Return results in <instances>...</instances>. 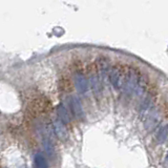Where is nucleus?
Instances as JSON below:
<instances>
[{"label": "nucleus", "instance_id": "11", "mask_svg": "<svg viewBox=\"0 0 168 168\" xmlns=\"http://www.w3.org/2000/svg\"><path fill=\"white\" fill-rule=\"evenodd\" d=\"M43 146H44L45 151L47 152V154L53 156L54 154V146H53V144H52V142H50V140H47V139L43 140Z\"/></svg>", "mask_w": 168, "mask_h": 168}, {"label": "nucleus", "instance_id": "3", "mask_svg": "<svg viewBox=\"0 0 168 168\" xmlns=\"http://www.w3.org/2000/svg\"><path fill=\"white\" fill-rule=\"evenodd\" d=\"M160 123V113H159L158 109H154L149 113L148 117H147L146 123H145V126H146L147 129L149 130H154V128L158 126V124Z\"/></svg>", "mask_w": 168, "mask_h": 168}, {"label": "nucleus", "instance_id": "5", "mask_svg": "<svg viewBox=\"0 0 168 168\" xmlns=\"http://www.w3.org/2000/svg\"><path fill=\"white\" fill-rule=\"evenodd\" d=\"M70 106H72L73 113L76 116V118L77 119H83L84 117L83 107H82V104L78 97L76 96L70 97Z\"/></svg>", "mask_w": 168, "mask_h": 168}, {"label": "nucleus", "instance_id": "10", "mask_svg": "<svg viewBox=\"0 0 168 168\" xmlns=\"http://www.w3.org/2000/svg\"><path fill=\"white\" fill-rule=\"evenodd\" d=\"M90 84L91 87H93V90H94V94L96 96H99L101 94V84L99 79L96 77V76H93L90 79Z\"/></svg>", "mask_w": 168, "mask_h": 168}, {"label": "nucleus", "instance_id": "6", "mask_svg": "<svg viewBox=\"0 0 168 168\" xmlns=\"http://www.w3.org/2000/svg\"><path fill=\"white\" fill-rule=\"evenodd\" d=\"M54 128H55V132L58 136V138L61 140H65L67 137V130L65 125L63 124L61 121H55L54 122Z\"/></svg>", "mask_w": 168, "mask_h": 168}, {"label": "nucleus", "instance_id": "9", "mask_svg": "<svg viewBox=\"0 0 168 168\" xmlns=\"http://www.w3.org/2000/svg\"><path fill=\"white\" fill-rule=\"evenodd\" d=\"M57 113L60 118L61 122L64 124V123H68L70 122V117H68V113H67L66 109L63 105H59L57 108Z\"/></svg>", "mask_w": 168, "mask_h": 168}, {"label": "nucleus", "instance_id": "12", "mask_svg": "<svg viewBox=\"0 0 168 168\" xmlns=\"http://www.w3.org/2000/svg\"><path fill=\"white\" fill-rule=\"evenodd\" d=\"M166 163H167V165H168V152H167V154H166Z\"/></svg>", "mask_w": 168, "mask_h": 168}, {"label": "nucleus", "instance_id": "2", "mask_svg": "<svg viewBox=\"0 0 168 168\" xmlns=\"http://www.w3.org/2000/svg\"><path fill=\"white\" fill-rule=\"evenodd\" d=\"M109 80L111 83L116 89H120L123 87V83H124V79L122 77V74L118 68H113L111 72L109 73Z\"/></svg>", "mask_w": 168, "mask_h": 168}, {"label": "nucleus", "instance_id": "4", "mask_svg": "<svg viewBox=\"0 0 168 168\" xmlns=\"http://www.w3.org/2000/svg\"><path fill=\"white\" fill-rule=\"evenodd\" d=\"M75 86L77 88V90L80 94H85L88 90V82H87L86 78L84 77L83 75L77 74L75 75Z\"/></svg>", "mask_w": 168, "mask_h": 168}, {"label": "nucleus", "instance_id": "7", "mask_svg": "<svg viewBox=\"0 0 168 168\" xmlns=\"http://www.w3.org/2000/svg\"><path fill=\"white\" fill-rule=\"evenodd\" d=\"M156 138H157L158 143H160V144H161V143H164V142L168 139V124L164 125V126H162V127L159 129Z\"/></svg>", "mask_w": 168, "mask_h": 168}, {"label": "nucleus", "instance_id": "8", "mask_svg": "<svg viewBox=\"0 0 168 168\" xmlns=\"http://www.w3.org/2000/svg\"><path fill=\"white\" fill-rule=\"evenodd\" d=\"M35 164H36L37 168H48V164L46 162L45 157L40 152L35 154Z\"/></svg>", "mask_w": 168, "mask_h": 168}, {"label": "nucleus", "instance_id": "1", "mask_svg": "<svg viewBox=\"0 0 168 168\" xmlns=\"http://www.w3.org/2000/svg\"><path fill=\"white\" fill-rule=\"evenodd\" d=\"M139 83H140V79L138 78L137 75H136V73L134 70H131L127 75V77H126L124 83H123V87H124L125 93H128V94L136 93Z\"/></svg>", "mask_w": 168, "mask_h": 168}]
</instances>
